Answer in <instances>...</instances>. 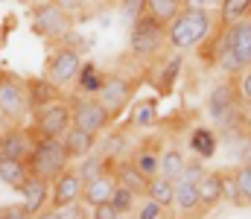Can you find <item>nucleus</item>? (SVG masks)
Masks as SVG:
<instances>
[{"label": "nucleus", "instance_id": "nucleus-11", "mask_svg": "<svg viewBox=\"0 0 251 219\" xmlns=\"http://www.w3.org/2000/svg\"><path fill=\"white\" fill-rule=\"evenodd\" d=\"M240 108V91H237V79H228V82H219L210 97H207V111L213 120L219 123H228L234 117V111Z\"/></svg>", "mask_w": 251, "mask_h": 219}, {"label": "nucleus", "instance_id": "nucleus-6", "mask_svg": "<svg viewBox=\"0 0 251 219\" xmlns=\"http://www.w3.org/2000/svg\"><path fill=\"white\" fill-rule=\"evenodd\" d=\"M0 111L9 117V123L24 126L29 117V99H26V85L21 76L9 71H0Z\"/></svg>", "mask_w": 251, "mask_h": 219}, {"label": "nucleus", "instance_id": "nucleus-21", "mask_svg": "<svg viewBox=\"0 0 251 219\" xmlns=\"http://www.w3.org/2000/svg\"><path fill=\"white\" fill-rule=\"evenodd\" d=\"M114 175H117V184L128 187V190L137 193V196H146V184H149V178H146L131 161H114Z\"/></svg>", "mask_w": 251, "mask_h": 219}, {"label": "nucleus", "instance_id": "nucleus-29", "mask_svg": "<svg viewBox=\"0 0 251 219\" xmlns=\"http://www.w3.org/2000/svg\"><path fill=\"white\" fill-rule=\"evenodd\" d=\"M131 164H134L146 178H152V175H158V170H161V149H155V146H140V149L131 155Z\"/></svg>", "mask_w": 251, "mask_h": 219}, {"label": "nucleus", "instance_id": "nucleus-37", "mask_svg": "<svg viewBox=\"0 0 251 219\" xmlns=\"http://www.w3.org/2000/svg\"><path fill=\"white\" fill-rule=\"evenodd\" d=\"M164 214H167V208H161V205L152 202L149 196H143V202L134 208V217L137 219H164Z\"/></svg>", "mask_w": 251, "mask_h": 219}, {"label": "nucleus", "instance_id": "nucleus-28", "mask_svg": "<svg viewBox=\"0 0 251 219\" xmlns=\"http://www.w3.org/2000/svg\"><path fill=\"white\" fill-rule=\"evenodd\" d=\"M251 15V0H222L219 3V26H231Z\"/></svg>", "mask_w": 251, "mask_h": 219}, {"label": "nucleus", "instance_id": "nucleus-46", "mask_svg": "<svg viewBox=\"0 0 251 219\" xmlns=\"http://www.w3.org/2000/svg\"><path fill=\"white\" fill-rule=\"evenodd\" d=\"M243 167H249L251 170V146L246 149V155H243Z\"/></svg>", "mask_w": 251, "mask_h": 219}, {"label": "nucleus", "instance_id": "nucleus-19", "mask_svg": "<svg viewBox=\"0 0 251 219\" xmlns=\"http://www.w3.org/2000/svg\"><path fill=\"white\" fill-rule=\"evenodd\" d=\"M76 94H82V97H97L100 94V88H102V82H105V73L100 71V65L97 62H82V68L76 73Z\"/></svg>", "mask_w": 251, "mask_h": 219}, {"label": "nucleus", "instance_id": "nucleus-9", "mask_svg": "<svg viewBox=\"0 0 251 219\" xmlns=\"http://www.w3.org/2000/svg\"><path fill=\"white\" fill-rule=\"evenodd\" d=\"M82 53L76 50V47H70V44H59L53 53H50V59H47V68H44V76L50 79V82H56L59 88L64 85H70L73 79H76V73L82 68Z\"/></svg>", "mask_w": 251, "mask_h": 219}, {"label": "nucleus", "instance_id": "nucleus-34", "mask_svg": "<svg viewBox=\"0 0 251 219\" xmlns=\"http://www.w3.org/2000/svg\"><path fill=\"white\" fill-rule=\"evenodd\" d=\"M216 68H219V71L225 73V76H231V79H237L240 73L246 71V65H243V62H240V59H237V56H234L231 50H225V53L219 56V62H216Z\"/></svg>", "mask_w": 251, "mask_h": 219}, {"label": "nucleus", "instance_id": "nucleus-7", "mask_svg": "<svg viewBox=\"0 0 251 219\" xmlns=\"http://www.w3.org/2000/svg\"><path fill=\"white\" fill-rule=\"evenodd\" d=\"M29 117H32L29 132H32L35 138H62L64 132L73 126V117H70V105H67V99L50 102V105L32 111Z\"/></svg>", "mask_w": 251, "mask_h": 219}, {"label": "nucleus", "instance_id": "nucleus-42", "mask_svg": "<svg viewBox=\"0 0 251 219\" xmlns=\"http://www.w3.org/2000/svg\"><path fill=\"white\" fill-rule=\"evenodd\" d=\"M219 3L222 0H184V9H204V12H219Z\"/></svg>", "mask_w": 251, "mask_h": 219}, {"label": "nucleus", "instance_id": "nucleus-2", "mask_svg": "<svg viewBox=\"0 0 251 219\" xmlns=\"http://www.w3.org/2000/svg\"><path fill=\"white\" fill-rule=\"evenodd\" d=\"M213 32V18L204 9H181V15L167 26V44L176 50L199 47Z\"/></svg>", "mask_w": 251, "mask_h": 219}, {"label": "nucleus", "instance_id": "nucleus-17", "mask_svg": "<svg viewBox=\"0 0 251 219\" xmlns=\"http://www.w3.org/2000/svg\"><path fill=\"white\" fill-rule=\"evenodd\" d=\"M173 208L181 214V219H196L204 217V205L199 199V184H187V181H176V202Z\"/></svg>", "mask_w": 251, "mask_h": 219}, {"label": "nucleus", "instance_id": "nucleus-27", "mask_svg": "<svg viewBox=\"0 0 251 219\" xmlns=\"http://www.w3.org/2000/svg\"><path fill=\"white\" fill-rule=\"evenodd\" d=\"M190 149H193V155L201 158V161L213 158V152H216V135H213V129L196 126V129L190 132Z\"/></svg>", "mask_w": 251, "mask_h": 219}, {"label": "nucleus", "instance_id": "nucleus-18", "mask_svg": "<svg viewBox=\"0 0 251 219\" xmlns=\"http://www.w3.org/2000/svg\"><path fill=\"white\" fill-rule=\"evenodd\" d=\"M97 138H100V135H91V132H85V129L70 126L62 135V144H64L67 155H70L73 161H82L85 155H91V152L97 149Z\"/></svg>", "mask_w": 251, "mask_h": 219}, {"label": "nucleus", "instance_id": "nucleus-45", "mask_svg": "<svg viewBox=\"0 0 251 219\" xmlns=\"http://www.w3.org/2000/svg\"><path fill=\"white\" fill-rule=\"evenodd\" d=\"M9 126H12V123H9V117H6V114H3V111H0V135H3V132H6V129H9Z\"/></svg>", "mask_w": 251, "mask_h": 219}, {"label": "nucleus", "instance_id": "nucleus-25", "mask_svg": "<svg viewBox=\"0 0 251 219\" xmlns=\"http://www.w3.org/2000/svg\"><path fill=\"white\" fill-rule=\"evenodd\" d=\"M114 170V161H111V155H100V152H91V155H85L82 161H79V175H82V181H91V178H97V175H102V172H111Z\"/></svg>", "mask_w": 251, "mask_h": 219}, {"label": "nucleus", "instance_id": "nucleus-22", "mask_svg": "<svg viewBox=\"0 0 251 219\" xmlns=\"http://www.w3.org/2000/svg\"><path fill=\"white\" fill-rule=\"evenodd\" d=\"M29 178V167L26 161H18V158H3L0 155V181L12 190H21L24 181Z\"/></svg>", "mask_w": 251, "mask_h": 219}, {"label": "nucleus", "instance_id": "nucleus-8", "mask_svg": "<svg viewBox=\"0 0 251 219\" xmlns=\"http://www.w3.org/2000/svg\"><path fill=\"white\" fill-rule=\"evenodd\" d=\"M70 117H73V126L76 129H85L91 135H102L114 123L111 114L105 111V105L97 97H76L73 105H70Z\"/></svg>", "mask_w": 251, "mask_h": 219}, {"label": "nucleus", "instance_id": "nucleus-38", "mask_svg": "<svg viewBox=\"0 0 251 219\" xmlns=\"http://www.w3.org/2000/svg\"><path fill=\"white\" fill-rule=\"evenodd\" d=\"M120 12H123L126 21H137V18H143L146 15V0H120Z\"/></svg>", "mask_w": 251, "mask_h": 219}, {"label": "nucleus", "instance_id": "nucleus-40", "mask_svg": "<svg viewBox=\"0 0 251 219\" xmlns=\"http://www.w3.org/2000/svg\"><path fill=\"white\" fill-rule=\"evenodd\" d=\"M0 217H3V219H35V214H29V211L24 208V202H21V205L0 208Z\"/></svg>", "mask_w": 251, "mask_h": 219}, {"label": "nucleus", "instance_id": "nucleus-35", "mask_svg": "<svg viewBox=\"0 0 251 219\" xmlns=\"http://www.w3.org/2000/svg\"><path fill=\"white\" fill-rule=\"evenodd\" d=\"M234 178H237V190H240V202L251 208V170L249 167H240L234 170Z\"/></svg>", "mask_w": 251, "mask_h": 219}, {"label": "nucleus", "instance_id": "nucleus-15", "mask_svg": "<svg viewBox=\"0 0 251 219\" xmlns=\"http://www.w3.org/2000/svg\"><path fill=\"white\" fill-rule=\"evenodd\" d=\"M114 187H117L114 170H111V172H102V175H97V178H91V181H85V187H82V205L97 208V205H102V202H111Z\"/></svg>", "mask_w": 251, "mask_h": 219}, {"label": "nucleus", "instance_id": "nucleus-13", "mask_svg": "<svg viewBox=\"0 0 251 219\" xmlns=\"http://www.w3.org/2000/svg\"><path fill=\"white\" fill-rule=\"evenodd\" d=\"M24 85H26L29 114H32V111H38V108H44V105H50V102H59V99H64L62 88H59L56 82H50L47 76H41V79H24Z\"/></svg>", "mask_w": 251, "mask_h": 219}, {"label": "nucleus", "instance_id": "nucleus-3", "mask_svg": "<svg viewBox=\"0 0 251 219\" xmlns=\"http://www.w3.org/2000/svg\"><path fill=\"white\" fill-rule=\"evenodd\" d=\"M29 26L38 38L62 41L73 29V15L64 6H59L56 0H44V3H35L29 9Z\"/></svg>", "mask_w": 251, "mask_h": 219}, {"label": "nucleus", "instance_id": "nucleus-23", "mask_svg": "<svg viewBox=\"0 0 251 219\" xmlns=\"http://www.w3.org/2000/svg\"><path fill=\"white\" fill-rule=\"evenodd\" d=\"M199 199H201V205H204V211H210V208H216L219 202H222V172L216 170V172H204L201 175V181H199Z\"/></svg>", "mask_w": 251, "mask_h": 219}, {"label": "nucleus", "instance_id": "nucleus-30", "mask_svg": "<svg viewBox=\"0 0 251 219\" xmlns=\"http://www.w3.org/2000/svg\"><path fill=\"white\" fill-rule=\"evenodd\" d=\"M184 164H187L184 152H181V149H173V146H170V149H164V152H161V170H158V175H164V178L176 181V178L181 175Z\"/></svg>", "mask_w": 251, "mask_h": 219}, {"label": "nucleus", "instance_id": "nucleus-12", "mask_svg": "<svg viewBox=\"0 0 251 219\" xmlns=\"http://www.w3.org/2000/svg\"><path fill=\"white\" fill-rule=\"evenodd\" d=\"M35 144V135L29 132V126H9L3 135H0V155L3 158H18V161H26V155L32 152Z\"/></svg>", "mask_w": 251, "mask_h": 219}, {"label": "nucleus", "instance_id": "nucleus-41", "mask_svg": "<svg viewBox=\"0 0 251 219\" xmlns=\"http://www.w3.org/2000/svg\"><path fill=\"white\" fill-rule=\"evenodd\" d=\"M114 217H117V211H114L111 202H102V205L91 208V219H114Z\"/></svg>", "mask_w": 251, "mask_h": 219}, {"label": "nucleus", "instance_id": "nucleus-26", "mask_svg": "<svg viewBox=\"0 0 251 219\" xmlns=\"http://www.w3.org/2000/svg\"><path fill=\"white\" fill-rule=\"evenodd\" d=\"M184 9V0H146V15H152L158 24L170 26Z\"/></svg>", "mask_w": 251, "mask_h": 219}, {"label": "nucleus", "instance_id": "nucleus-44", "mask_svg": "<svg viewBox=\"0 0 251 219\" xmlns=\"http://www.w3.org/2000/svg\"><path fill=\"white\" fill-rule=\"evenodd\" d=\"M35 219H62V217H59V211H56V208H47V211H41Z\"/></svg>", "mask_w": 251, "mask_h": 219}, {"label": "nucleus", "instance_id": "nucleus-5", "mask_svg": "<svg viewBox=\"0 0 251 219\" xmlns=\"http://www.w3.org/2000/svg\"><path fill=\"white\" fill-rule=\"evenodd\" d=\"M137 85H140V79H134L128 73H105V82H102L97 99L105 105V111L111 114V120H117V117L126 114V108L134 99Z\"/></svg>", "mask_w": 251, "mask_h": 219}, {"label": "nucleus", "instance_id": "nucleus-10", "mask_svg": "<svg viewBox=\"0 0 251 219\" xmlns=\"http://www.w3.org/2000/svg\"><path fill=\"white\" fill-rule=\"evenodd\" d=\"M82 187H85V181L79 175V167L70 164L50 187V208H70V205L82 202Z\"/></svg>", "mask_w": 251, "mask_h": 219}, {"label": "nucleus", "instance_id": "nucleus-1", "mask_svg": "<svg viewBox=\"0 0 251 219\" xmlns=\"http://www.w3.org/2000/svg\"><path fill=\"white\" fill-rule=\"evenodd\" d=\"M73 164V158L67 155L62 138H35L32 152L26 155V167H29V175H38L44 181H56L64 170Z\"/></svg>", "mask_w": 251, "mask_h": 219}, {"label": "nucleus", "instance_id": "nucleus-33", "mask_svg": "<svg viewBox=\"0 0 251 219\" xmlns=\"http://www.w3.org/2000/svg\"><path fill=\"white\" fill-rule=\"evenodd\" d=\"M222 202H231V205L243 208L240 190H237V178H234V172H228V170H222Z\"/></svg>", "mask_w": 251, "mask_h": 219}, {"label": "nucleus", "instance_id": "nucleus-43", "mask_svg": "<svg viewBox=\"0 0 251 219\" xmlns=\"http://www.w3.org/2000/svg\"><path fill=\"white\" fill-rule=\"evenodd\" d=\"M56 3H59V6H64L70 15H73V9H79V6H82V0H56Z\"/></svg>", "mask_w": 251, "mask_h": 219}, {"label": "nucleus", "instance_id": "nucleus-48", "mask_svg": "<svg viewBox=\"0 0 251 219\" xmlns=\"http://www.w3.org/2000/svg\"><path fill=\"white\" fill-rule=\"evenodd\" d=\"M128 219H137V217H128Z\"/></svg>", "mask_w": 251, "mask_h": 219}, {"label": "nucleus", "instance_id": "nucleus-31", "mask_svg": "<svg viewBox=\"0 0 251 219\" xmlns=\"http://www.w3.org/2000/svg\"><path fill=\"white\" fill-rule=\"evenodd\" d=\"M111 205H114V211L117 214H134V208H137V193H131L128 187H123V184H117L114 187V196H111Z\"/></svg>", "mask_w": 251, "mask_h": 219}, {"label": "nucleus", "instance_id": "nucleus-20", "mask_svg": "<svg viewBox=\"0 0 251 219\" xmlns=\"http://www.w3.org/2000/svg\"><path fill=\"white\" fill-rule=\"evenodd\" d=\"M158 105H161L158 97H143V99L131 102V117H128V123H131L134 129H152V126L158 123Z\"/></svg>", "mask_w": 251, "mask_h": 219}, {"label": "nucleus", "instance_id": "nucleus-39", "mask_svg": "<svg viewBox=\"0 0 251 219\" xmlns=\"http://www.w3.org/2000/svg\"><path fill=\"white\" fill-rule=\"evenodd\" d=\"M237 91H240V102L246 99V105H251V68L237 76Z\"/></svg>", "mask_w": 251, "mask_h": 219}, {"label": "nucleus", "instance_id": "nucleus-47", "mask_svg": "<svg viewBox=\"0 0 251 219\" xmlns=\"http://www.w3.org/2000/svg\"><path fill=\"white\" fill-rule=\"evenodd\" d=\"M128 217H131V214H128ZM128 217H126V214H117V217H114V219H128Z\"/></svg>", "mask_w": 251, "mask_h": 219}, {"label": "nucleus", "instance_id": "nucleus-24", "mask_svg": "<svg viewBox=\"0 0 251 219\" xmlns=\"http://www.w3.org/2000/svg\"><path fill=\"white\" fill-rule=\"evenodd\" d=\"M146 196L152 202H158L161 208L173 211V202H176V181L164 178V175H152L149 184H146Z\"/></svg>", "mask_w": 251, "mask_h": 219}, {"label": "nucleus", "instance_id": "nucleus-16", "mask_svg": "<svg viewBox=\"0 0 251 219\" xmlns=\"http://www.w3.org/2000/svg\"><path fill=\"white\" fill-rule=\"evenodd\" d=\"M225 32H228V47H231V53H234L246 68H251V15L243 18V21H237V24H231V26H225Z\"/></svg>", "mask_w": 251, "mask_h": 219}, {"label": "nucleus", "instance_id": "nucleus-36", "mask_svg": "<svg viewBox=\"0 0 251 219\" xmlns=\"http://www.w3.org/2000/svg\"><path fill=\"white\" fill-rule=\"evenodd\" d=\"M204 172H207V170H204L201 158H193V161H187V164H184V170H181V175H178L176 181H187V184H199Z\"/></svg>", "mask_w": 251, "mask_h": 219}, {"label": "nucleus", "instance_id": "nucleus-14", "mask_svg": "<svg viewBox=\"0 0 251 219\" xmlns=\"http://www.w3.org/2000/svg\"><path fill=\"white\" fill-rule=\"evenodd\" d=\"M50 181H44V178H38V175H29L26 181H24V187L18 190L21 196H24V208L29 211V214H41V211H47L50 208Z\"/></svg>", "mask_w": 251, "mask_h": 219}, {"label": "nucleus", "instance_id": "nucleus-32", "mask_svg": "<svg viewBox=\"0 0 251 219\" xmlns=\"http://www.w3.org/2000/svg\"><path fill=\"white\" fill-rule=\"evenodd\" d=\"M181 62H184L181 56H173V59L167 62L164 73L158 76V94H161V97L173 91V85H176V76H178V71H181Z\"/></svg>", "mask_w": 251, "mask_h": 219}, {"label": "nucleus", "instance_id": "nucleus-4", "mask_svg": "<svg viewBox=\"0 0 251 219\" xmlns=\"http://www.w3.org/2000/svg\"><path fill=\"white\" fill-rule=\"evenodd\" d=\"M167 47V26L158 24L152 15H143L131 24L128 32V50L134 59H152Z\"/></svg>", "mask_w": 251, "mask_h": 219}]
</instances>
